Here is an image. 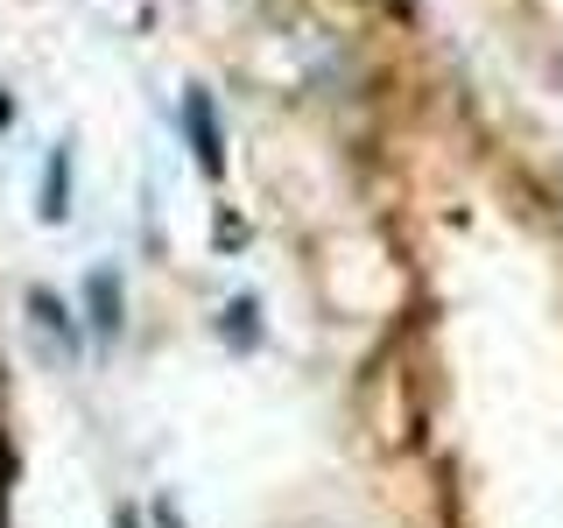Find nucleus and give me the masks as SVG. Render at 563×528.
<instances>
[{"label": "nucleus", "mask_w": 563, "mask_h": 528, "mask_svg": "<svg viewBox=\"0 0 563 528\" xmlns=\"http://www.w3.org/2000/svg\"><path fill=\"white\" fill-rule=\"evenodd\" d=\"M190 128H198V155H205V163H219V128H211V106H205V92L190 99Z\"/></svg>", "instance_id": "1"}]
</instances>
